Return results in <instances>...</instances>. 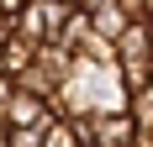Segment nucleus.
Segmentation results:
<instances>
[{"mask_svg": "<svg viewBox=\"0 0 153 147\" xmlns=\"http://www.w3.org/2000/svg\"><path fill=\"white\" fill-rule=\"evenodd\" d=\"M69 11H79V5H63V0H27V5L16 11V32L32 37V42H58Z\"/></svg>", "mask_w": 153, "mask_h": 147, "instance_id": "obj_1", "label": "nucleus"}, {"mask_svg": "<svg viewBox=\"0 0 153 147\" xmlns=\"http://www.w3.org/2000/svg\"><path fill=\"white\" fill-rule=\"evenodd\" d=\"M53 116H58V110H53V100H42V95H32V89L16 84L11 105H5V126H32V132H42Z\"/></svg>", "mask_w": 153, "mask_h": 147, "instance_id": "obj_2", "label": "nucleus"}, {"mask_svg": "<svg viewBox=\"0 0 153 147\" xmlns=\"http://www.w3.org/2000/svg\"><path fill=\"white\" fill-rule=\"evenodd\" d=\"M95 126H100V142L106 147H132L137 142V121L127 110H95Z\"/></svg>", "mask_w": 153, "mask_h": 147, "instance_id": "obj_3", "label": "nucleus"}, {"mask_svg": "<svg viewBox=\"0 0 153 147\" xmlns=\"http://www.w3.org/2000/svg\"><path fill=\"white\" fill-rule=\"evenodd\" d=\"M116 63H153L148 58V21H127L116 32Z\"/></svg>", "mask_w": 153, "mask_h": 147, "instance_id": "obj_4", "label": "nucleus"}, {"mask_svg": "<svg viewBox=\"0 0 153 147\" xmlns=\"http://www.w3.org/2000/svg\"><path fill=\"white\" fill-rule=\"evenodd\" d=\"M127 116L137 121V132H153V79L127 95Z\"/></svg>", "mask_w": 153, "mask_h": 147, "instance_id": "obj_5", "label": "nucleus"}, {"mask_svg": "<svg viewBox=\"0 0 153 147\" xmlns=\"http://www.w3.org/2000/svg\"><path fill=\"white\" fill-rule=\"evenodd\" d=\"M37 47H42V42H32V37H21V32H16L11 42L0 47V53H5V74H21L32 58H37Z\"/></svg>", "mask_w": 153, "mask_h": 147, "instance_id": "obj_6", "label": "nucleus"}, {"mask_svg": "<svg viewBox=\"0 0 153 147\" xmlns=\"http://www.w3.org/2000/svg\"><path fill=\"white\" fill-rule=\"evenodd\" d=\"M42 147H85V142H79V132H74V121H69V116H53V121H48V132H42Z\"/></svg>", "mask_w": 153, "mask_h": 147, "instance_id": "obj_7", "label": "nucleus"}, {"mask_svg": "<svg viewBox=\"0 0 153 147\" xmlns=\"http://www.w3.org/2000/svg\"><path fill=\"white\" fill-rule=\"evenodd\" d=\"M127 21H148V0H116Z\"/></svg>", "mask_w": 153, "mask_h": 147, "instance_id": "obj_8", "label": "nucleus"}, {"mask_svg": "<svg viewBox=\"0 0 153 147\" xmlns=\"http://www.w3.org/2000/svg\"><path fill=\"white\" fill-rule=\"evenodd\" d=\"M11 37H16V16H11V11H0V47L11 42Z\"/></svg>", "mask_w": 153, "mask_h": 147, "instance_id": "obj_9", "label": "nucleus"}, {"mask_svg": "<svg viewBox=\"0 0 153 147\" xmlns=\"http://www.w3.org/2000/svg\"><path fill=\"white\" fill-rule=\"evenodd\" d=\"M21 5H27V0H0V11H11V16L21 11Z\"/></svg>", "mask_w": 153, "mask_h": 147, "instance_id": "obj_10", "label": "nucleus"}, {"mask_svg": "<svg viewBox=\"0 0 153 147\" xmlns=\"http://www.w3.org/2000/svg\"><path fill=\"white\" fill-rule=\"evenodd\" d=\"M148 58H153V21H148Z\"/></svg>", "mask_w": 153, "mask_h": 147, "instance_id": "obj_11", "label": "nucleus"}, {"mask_svg": "<svg viewBox=\"0 0 153 147\" xmlns=\"http://www.w3.org/2000/svg\"><path fill=\"white\" fill-rule=\"evenodd\" d=\"M63 5H79V11H85V0H63Z\"/></svg>", "mask_w": 153, "mask_h": 147, "instance_id": "obj_12", "label": "nucleus"}, {"mask_svg": "<svg viewBox=\"0 0 153 147\" xmlns=\"http://www.w3.org/2000/svg\"><path fill=\"white\" fill-rule=\"evenodd\" d=\"M148 21H153V0H148Z\"/></svg>", "mask_w": 153, "mask_h": 147, "instance_id": "obj_13", "label": "nucleus"}]
</instances>
